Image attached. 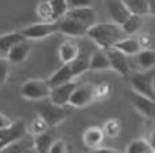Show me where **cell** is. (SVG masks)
Returning <instances> with one entry per match:
<instances>
[{"label": "cell", "instance_id": "1", "mask_svg": "<svg viewBox=\"0 0 155 153\" xmlns=\"http://www.w3.org/2000/svg\"><path fill=\"white\" fill-rule=\"evenodd\" d=\"M87 37L91 38L102 50L114 48L116 43H118L124 38H127L121 26H117V24L112 23V22L95 23L94 26H91L88 29Z\"/></svg>", "mask_w": 155, "mask_h": 153}, {"label": "cell", "instance_id": "2", "mask_svg": "<svg viewBox=\"0 0 155 153\" xmlns=\"http://www.w3.org/2000/svg\"><path fill=\"white\" fill-rule=\"evenodd\" d=\"M51 86L48 80H41V79H30L25 81L21 86V96L26 100H33V102H42V100L49 99L51 96Z\"/></svg>", "mask_w": 155, "mask_h": 153}, {"label": "cell", "instance_id": "3", "mask_svg": "<svg viewBox=\"0 0 155 153\" xmlns=\"http://www.w3.org/2000/svg\"><path fill=\"white\" fill-rule=\"evenodd\" d=\"M35 111H37V117L45 121V123L49 127H54L60 125L65 118H67V111L64 107L56 106L51 102L49 99L38 102L35 105Z\"/></svg>", "mask_w": 155, "mask_h": 153}, {"label": "cell", "instance_id": "4", "mask_svg": "<svg viewBox=\"0 0 155 153\" xmlns=\"http://www.w3.org/2000/svg\"><path fill=\"white\" fill-rule=\"evenodd\" d=\"M131 87L135 94L155 100L154 72H137L131 76Z\"/></svg>", "mask_w": 155, "mask_h": 153}, {"label": "cell", "instance_id": "5", "mask_svg": "<svg viewBox=\"0 0 155 153\" xmlns=\"http://www.w3.org/2000/svg\"><path fill=\"white\" fill-rule=\"evenodd\" d=\"M25 39H42L49 35L59 33V22H40L33 23L22 30Z\"/></svg>", "mask_w": 155, "mask_h": 153}, {"label": "cell", "instance_id": "6", "mask_svg": "<svg viewBox=\"0 0 155 153\" xmlns=\"http://www.w3.org/2000/svg\"><path fill=\"white\" fill-rule=\"evenodd\" d=\"M95 99H97L95 87L91 86V84H79L70 99V106L76 108H82L91 105Z\"/></svg>", "mask_w": 155, "mask_h": 153}, {"label": "cell", "instance_id": "7", "mask_svg": "<svg viewBox=\"0 0 155 153\" xmlns=\"http://www.w3.org/2000/svg\"><path fill=\"white\" fill-rule=\"evenodd\" d=\"M25 137H26V125L23 121H16L10 129L0 130V152Z\"/></svg>", "mask_w": 155, "mask_h": 153}, {"label": "cell", "instance_id": "8", "mask_svg": "<svg viewBox=\"0 0 155 153\" xmlns=\"http://www.w3.org/2000/svg\"><path fill=\"white\" fill-rule=\"evenodd\" d=\"M78 86H79V84H78L76 81H71V83L54 87L51 91L49 100H51L53 105L60 106V107H64V106L70 105V99H71V96H72L74 91L78 88Z\"/></svg>", "mask_w": 155, "mask_h": 153}, {"label": "cell", "instance_id": "9", "mask_svg": "<svg viewBox=\"0 0 155 153\" xmlns=\"http://www.w3.org/2000/svg\"><path fill=\"white\" fill-rule=\"evenodd\" d=\"M106 8L109 16L112 18V23L117 26H123L131 18V12L128 11L124 0H109L106 2Z\"/></svg>", "mask_w": 155, "mask_h": 153}, {"label": "cell", "instance_id": "10", "mask_svg": "<svg viewBox=\"0 0 155 153\" xmlns=\"http://www.w3.org/2000/svg\"><path fill=\"white\" fill-rule=\"evenodd\" d=\"M107 54V58L110 62V69H113L114 72H117L121 76H128L131 73V68H129L128 58L124 53H121L120 50L112 48L105 50Z\"/></svg>", "mask_w": 155, "mask_h": 153}, {"label": "cell", "instance_id": "11", "mask_svg": "<svg viewBox=\"0 0 155 153\" xmlns=\"http://www.w3.org/2000/svg\"><path fill=\"white\" fill-rule=\"evenodd\" d=\"M87 31L88 27L67 16L59 22V33L68 35V37H84L87 35Z\"/></svg>", "mask_w": 155, "mask_h": 153}, {"label": "cell", "instance_id": "12", "mask_svg": "<svg viewBox=\"0 0 155 153\" xmlns=\"http://www.w3.org/2000/svg\"><path fill=\"white\" fill-rule=\"evenodd\" d=\"M131 100L134 107L142 114L143 117L150 119H155V100L150 99V98L142 96L139 94H131Z\"/></svg>", "mask_w": 155, "mask_h": 153}, {"label": "cell", "instance_id": "13", "mask_svg": "<svg viewBox=\"0 0 155 153\" xmlns=\"http://www.w3.org/2000/svg\"><path fill=\"white\" fill-rule=\"evenodd\" d=\"M65 16L84 24L88 29L95 24V11H94L93 5L91 7H83V8H70Z\"/></svg>", "mask_w": 155, "mask_h": 153}, {"label": "cell", "instance_id": "14", "mask_svg": "<svg viewBox=\"0 0 155 153\" xmlns=\"http://www.w3.org/2000/svg\"><path fill=\"white\" fill-rule=\"evenodd\" d=\"M75 77L76 76L74 73L71 64H65V65H61V68H59V70H56L48 79V83L51 86V88H54V87H59L61 84L71 83V81H74Z\"/></svg>", "mask_w": 155, "mask_h": 153}, {"label": "cell", "instance_id": "15", "mask_svg": "<svg viewBox=\"0 0 155 153\" xmlns=\"http://www.w3.org/2000/svg\"><path fill=\"white\" fill-rule=\"evenodd\" d=\"M105 137H106V136H105L102 127L91 126V127H88V129H86L84 133H83V142H84V145L87 146V148L94 151V149L101 148Z\"/></svg>", "mask_w": 155, "mask_h": 153}, {"label": "cell", "instance_id": "16", "mask_svg": "<svg viewBox=\"0 0 155 153\" xmlns=\"http://www.w3.org/2000/svg\"><path fill=\"white\" fill-rule=\"evenodd\" d=\"M30 52H31V46L27 41H23V42L15 45L12 49L10 50V53L5 56V58L10 61V64H22L23 61H26V58L29 57Z\"/></svg>", "mask_w": 155, "mask_h": 153}, {"label": "cell", "instance_id": "17", "mask_svg": "<svg viewBox=\"0 0 155 153\" xmlns=\"http://www.w3.org/2000/svg\"><path fill=\"white\" fill-rule=\"evenodd\" d=\"M79 56H80V52H79V48H78V45L75 42H72V41H65V42H63L61 45H60L59 58H60V61L63 62V65L74 62Z\"/></svg>", "mask_w": 155, "mask_h": 153}, {"label": "cell", "instance_id": "18", "mask_svg": "<svg viewBox=\"0 0 155 153\" xmlns=\"http://www.w3.org/2000/svg\"><path fill=\"white\" fill-rule=\"evenodd\" d=\"M23 41L26 39L22 35V33H7V34L0 35V54L5 57L14 46Z\"/></svg>", "mask_w": 155, "mask_h": 153}, {"label": "cell", "instance_id": "19", "mask_svg": "<svg viewBox=\"0 0 155 153\" xmlns=\"http://www.w3.org/2000/svg\"><path fill=\"white\" fill-rule=\"evenodd\" d=\"M114 49L120 50L121 53H124L127 57L128 56H137L140 52L143 50L142 45H140L137 38H124L123 41H120L118 43L114 45Z\"/></svg>", "mask_w": 155, "mask_h": 153}, {"label": "cell", "instance_id": "20", "mask_svg": "<svg viewBox=\"0 0 155 153\" xmlns=\"http://www.w3.org/2000/svg\"><path fill=\"white\" fill-rule=\"evenodd\" d=\"M110 62L105 50L98 49L90 56V70H109Z\"/></svg>", "mask_w": 155, "mask_h": 153}, {"label": "cell", "instance_id": "21", "mask_svg": "<svg viewBox=\"0 0 155 153\" xmlns=\"http://www.w3.org/2000/svg\"><path fill=\"white\" fill-rule=\"evenodd\" d=\"M0 153H37L34 148L33 138H22V140L14 142L12 145L7 146Z\"/></svg>", "mask_w": 155, "mask_h": 153}, {"label": "cell", "instance_id": "22", "mask_svg": "<svg viewBox=\"0 0 155 153\" xmlns=\"http://www.w3.org/2000/svg\"><path fill=\"white\" fill-rule=\"evenodd\" d=\"M136 61L140 69H143V72H150L155 67V50H151V49L142 50L136 56Z\"/></svg>", "mask_w": 155, "mask_h": 153}, {"label": "cell", "instance_id": "23", "mask_svg": "<svg viewBox=\"0 0 155 153\" xmlns=\"http://www.w3.org/2000/svg\"><path fill=\"white\" fill-rule=\"evenodd\" d=\"M131 15L146 16L148 15V0H124Z\"/></svg>", "mask_w": 155, "mask_h": 153}, {"label": "cell", "instance_id": "24", "mask_svg": "<svg viewBox=\"0 0 155 153\" xmlns=\"http://www.w3.org/2000/svg\"><path fill=\"white\" fill-rule=\"evenodd\" d=\"M34 141V148L37 153H49L51 151L52 145H53L54 140L49 133H45V134H40V136H35L33 138Z\"/></svg>", "mask_w": 155, "mask_h": 153}, {"label": "cell", "instance_id": "25", "mask_svg": "<svg viewBox=\"0 0 155 153\" xmlns=\"http://www.w3.org/2000/svg\"><path fill=\"white\" fill-rule=\"evenodd\" d=\"M53 14V22H60L63 18H65L68 10V0H49Z\"/></svg>", "mask_w": 155, "mask_h": 153}, {"label": "cell", "instance_id": "26", "mask_svg": "<svg viewBox=\"0 0 155 153\" xmlns=\"http://www.w3.org/2000/svg\"><path fill=\"white\" fill-rule=\"evenodd\" d=\"M143 26V18L142 16H136V15H131V18L121 26L125 37H131V35L139 33V30Z\"/></svg>", "mask_w": 155, "mask_h": 153}, {"label": "cell", "instance_id": "27", "mask_svg": "<svg viewBox=\"0 0 155 153\" xmlns=\"http://www.w3.org/2000/svg\"><path fill=\"white\" fill-rule=\"evenodd\" d=\"M125 153H153L150 144L144 138H136L132 140L127 146Z\"/></svg>", "mask_w": 155, "mask_h": 153}, {"label": "cell", "instance_id": "28", "mask_svg": "<svg viewBox=\"0 0 155 153\" xmlns=\"http://www.w3.org/2000/svg\"><path fill=\"white\" fill-rule=\"evenodd\" d=\"M71 67H72V70L76 77L79 75H82V73H84L86 70H90V56L80 53V56L75 61L71 62Z\"/></svg>", "mask_w": 155, "mask_h": 153}, {"label": "cell", "instance_id": "29", "mask_svg": "<svg viewBox=\"0 0 155 153\" xmlns=\"http://www.w3.org/2000/svg\"><path fill=\"white\" fill-rule=\"evenodd\" d=\"M102 130H104V133H105L106 137L114 138V137H117L121 132V122L116 118H110L104 123Z\"/></svg>", "mask_w": 155, "mask_h": 153}, {"label": "cell", "instance_id": "30", "mask_svg": "<svg viewBox=\"0 0 155 153\" xmlns=\"http://www.w3.org/2000/svg\"><path fill=\"white\" fill-rule=\"evenodd\" d=\"M35 11H37V15L42 19V22H53V14H52V7L49 0L38 3Z\"/></svg>", "mask_w": 155, "mask_h": 153}, {"label": "cell", "instance_id": "31", "mask_svg": "<svg viewBox=\"0 0 155 153\" xmlns=\"http://www.w3.org/2000/svg\"><path fill=\"white\" fill-rule=\"evenodd\" d=\"M48 129H49V126L45 123L44 119L40 118V117H37V118L31 122V133L34 134V137L35 136H40V134H45Z\"/></svg>", "mask_w": 155, "mask_h": 153}, {"label": "cell", "instance_id": "32", "mask_svg": "<svg viewBox=\"0 0 155 153\" xmlns=\"http://www.w3.org/2000/svg\"><path fill=\"white\" fill-rule=\"evenodd\" d=\"M10 69H11V64L5 57H0V86L4 84L8 80L10 76Z\"/></svg>", "mask_w": 155, "mask_h": 153}, {"label": "cell", "instance_id": "33", "mask_svg": "<svg viewBox=\"0 0 155 153\" xmlns=\"http://www.w3.org/2000/svg\"><path fill=\"white\" fill-rule=\"evenodd\" d=\"M49 153H67V145L63 140H54Z\"/></svg>", "mask_w": 155, "mask_h": 153}, {"label": "cell", "instance_id": "34", "mask_svg": "<svg viewBox=\"0 0 155 153\" xmlns=\"http://www.w3.org/2000/svg\"><path fill=\"white\" fill-rule=\"evenodd\" d=\"M93 3L90 0H68V7L70 8H83V7H91Z\"/></svg>", "mask_w": 155, "mask_h": 153}, {"label": "cell", "instance_id": "35", "mask_svg": "<svg viewBox=\"0 0 155 153\" xmlns=\"http://www.w3.org/2000/svg\"><path fill=\"white\" fill-rule=\"evenodd\" d=\"M15 123L14 121H11L7 115L0 113V130H5V129H10L12 125Z\"/></svg>", "mask_w": 155, "mask_h": 153}, {"label": "cell", "instance_id": "36", "mask_svg": "<svg viewBox=\"0 0 155 153\" xmlns=\"http://www.w3.org/2000/svg\"><path fill=\"white\" fill-rule=\"evenodd\" d=\"M91 153H120V152L116 151V149H112V148H105V146H101V148H98V149H94Z\"/></svg>", "mask_w": 155, "mask_h": 153}, {"label": "cell", "instance_id": "37", "mask_svg": "<svg viewBox=\"0 0 155 153\" xmlns=\"http://www.w3.org/2000/svg\"><path fill=\"white\" fill-rule=\"evenodd\" d=\"M148 144H150L151 149H153V152H155V130L150 133V137H148Z\"/></svg>", "mask_w": 155, "mask_h": 153}, {"label": "cell", "instance_id": "38", "mask_svg": "<svg viewBox=\"0 0 155 153\" xmlns=\"http://www.w3.org/2000/svg\"><path fill=\"white\" fill-rule=\"evenodd\" d=\"M148 15L155 16V0H148Z\"/></svg>", "mask_w": 155, "mask_h": 153}, {"label": "cell", "instance_id": "39", "mask_svg": "<svg viewBox=\"0 0 155 153\" xmlns=\"http://www.w3.org/2000/svg\"><path fill=\"white\" fill-rule=\"evenodd\" d=\"M153 153H155V152H153Z\"/></svg>", "mask_w": 155, "mask_h": 153}]
</instances>
